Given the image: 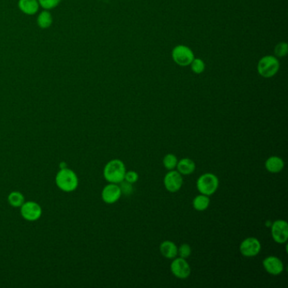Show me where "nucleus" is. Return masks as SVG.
Returning a JSON list of instances; mask_svg holds the SVG:
<instances>
[{
  "mask_svg": "<svg viewBox=\"0 0 288 288\" xmlns=\"http://www.w3.org/2000/svg\"><path fill=\"white\" fill-rule=\"evenodd\" d=\"M8 202L15 208L21 207L25 202V196L20 191H12L8 195Z\"/></svg>",
  "mask_w": 288,
  "mask_h": 288,
  "instance_id": "obj_19",
  "label": "nucleus"
},
{
  "mask_svg": "<svg viewBox=\"0 0 288 288\" xmlns=\"http://www.w3.org/2000/svg\"><path fill=\"white\" fill-rule=\"evenodd\" d=\"M119 184V188L121 190V193L122 195H125V196H129L133 193L134 191V188H133V184L128 183V182L124 181L121 182Z\"/></svg>",
  "mask_w": 288,
  "mask_h": 288,
  "instance_id": "obj_24",
  "label": "nucleus"
},
{
  "mask_svg": "<svg viewBox=\"0 0 288 288\" xmlns=\"http://www.w3.org/2000/svg\"><path fill=\"white\" fill-rule=\"evenodd\" d=\"M170 270L173 276L181 280L186 279L191 273L190 264L186 261V258L181 257L174 258L170 265Z\"/></svg>",
  "mask_w": 288,
  "mask_h": 288,
  "instance_id": "obj_10",
  "label": "nucleus"
},
{
  "mask_svg": "<svg viewBox=\"0 0 288 288\" xmlns=\"http://www.w3.org/2000/svg\"><path fill=\"white\" fill-rule=\"evenodd\" d=\"M288 53V45L287 42H281L276 45L274 49V54L276 58H284Z\"/></svg>",
  "mask_w": 288,
  "mask_h": 288,
  "instance_id": "obj_22",
  "label": "nucleus"
},
{
  "mask_svg": "<svg viewBox=\"0 0 288 288\" xmlns=\"http://www.w3.org/2000/svg\"><path fill=\"white\" fill-rule=\"evenodd\" d=\"M126 166L122 160L113 159L107 162L103 169V177L108 183L119 184L125 180Z\"/></svg>",
  "mask_w": 288,
  "mask_h": 288,
  "instance_id": "obj_2",
  "label": "nucleus"
},
{
  "mask_svg": "<svg viewBox=\"0 0 288 288\" xmlns=\"http://www.w3.org/2000/svg\"><path fill=\"white\" fill-rule=\"evenodd\" d=\"M196 187L199 193L211 196L217 192L219 187V179L211 172L204 173L197 179Z\"/></svg>",
  "mask_w": 288,
  "mask_h": 288,
  "instance_id": "obj_4",
  "label": "nucleus"
},
{
  "mask_svg": "<svg viewBox=\"0 0 288 288\" xmlns=\"http://www.w3.org/2000/svg\"><path fill=\"white\" fill-rule=\"evenodd\" d=\"M271 224H272V223H271V222H270V221H269V222H266V223H265V226H268V227H270V226H271Z\"/></svg>",
  "mask_w": 288,
  "mask_h": 288,
  "instance_id": "obj_28",
  "label": "nucleus"
},
{
  "mask_svg": "<svg viewBox=\"0 0 288 288\" xmlns=\"http://www.w3.org/2000/svg\"><path fill=\"white\" fill-rule=\"evenodd\" d=\"M284 166H285L284 160H282V158L276 157V156L270 157L264 162L265 169L267 170L268 172H270V173H278V172H282Z\"/></svg>",
  "mask_w": 288,
  "mask_h": 288,
  "instance_id": "obj_13",
  "label": "nucleus"
},
{
  "mask_svg": "<svg viewBox=\"0 0 288 288\" xmlns=\"http://www.w3.org/2000/svg\"><path fill=\"white\" fill-rule=\"evenodd\" d=\"M40 6L46 9V10H50V9L56 8L62 0H37Z\"/></svg>",
  "mask_w": 288,
  "mask_h": 288,
  "instance_id": "obj_23",
  "label": "nucleus"
},
{
  "mask_svg": "<svg viewBox=\"0 0 288 288\" xmlns=\"http://www.w3.org/2000/svg\"><path fill=\"white\" fill-rule=\"evenodd\" d=\"M210 203V196L200 193L193 199V207L195 211H204L207 210Z\"/></svg>",
  "mask_w": 288,
  "mask_h": 288,
  "instance_id": "obj_17",
  "label": "nucleus"
},
{
  "mask_svg": "<svg viewBox=\"0 0 288 288\" xmlns=\"http://www.w3.org/2000/svg\"><path fill=\"white\" fill-rule=\"evenodd\" d=\"M37 25L42 29H48L53 24V16L48 10H43L37 17Z\"/></svg>",
  "mask_w": 288,
  "mask_h": 288,
  "instance_id": "obj_18",
  "label": "nucleus"
},
{
  "mask_svg": "<svg viewBox=\"0 0 288 288\" xmlns=\"http://www.w3.org/2000/svg\"><path fill=\"white\" fill-rule=\"evenodd\" d=\"M122 196L121 190L119 184H107L101 191V199L103 202L108 205H113L119 201V199Z\"/></svg>",
  "mask_w": 288,
  "mask_h": 288,
  "instance_id": "obj_11",
  "label": "nucleus"
},
{
  "mask_svg": "<svg viewBox=\"0 0 288 288\" xmlns=\"http://www.w3.org/2000/svg\"><path fill=\"white\" fill-rule=\"evenodd\" d=\"M65 167H67V165H66L65 162L60 163V169H61V168H65Z\"/></svg>",
  "mask_w": 288,
  "mask_h": 288,
  "instance_id": "obj_27",
  "label": "nucleus"
},
{
  "mask_svg": "<svg viewBox=\"0 0 288 288\" xmlns=\"http://www.w3.org/2000/svg\"><path fill=\"white\" fill-rule=\"evenodd\" d=\"M163 184L164 187L168 192L176 193L180 190L184 184L183 175L177 170H171L164 177Z\"/></svg>",
  "mask_w": 288,
  "mask_h": 288,
  "instance_id": "obj_9",
  "label": "nucleus"
},
{
  "mask_svg": "<svg viewBox=\"0 0 288 288\" xmlns=\"http://www.w3.org/2000/svg\"><path fill=\"white\" fill-rule=\"evenodd\" d=\"M263 267L272 276H279L284 270V264L281 258L276 256H268L263 260Z\"/></svg>",
  "mask_w": 288,
  "mask_h": 288,
  "instance_id": "obj_12",
  "label": "nucleus"
},
{
  "mask_svg": "<svg viewBox=\"0 0 288 288\" xmlns=\"http://www.w3.org/2000/svg\"><path fill=\"white\" fill-rule=\"evenodd\" d=\"M270 229L271 237L276 244H287L288 239V225L286 221H275L271 224Z\"/></svg>",
  "mask_w": 288,
  "mask_h": 288,
  "instance_id": "obj_7",
  "label": "nucleus"
},
{
  "mask_svg": "<svg viewBox=\"0 0 288 288\" xmlns=\"http://www.w3.org/2000/svg\"><path fill=\"white\" fill-rule=\"evenodd\" d=\"M21 217L28 222H36L42 215V209L38 203L34 201H25L21 206Z\"/></svg>",
  "mask_w": 288,
  "mask_h": 288,
  "instance_id": "obj_8",
  "label": "nucleus"
},
{
  "mask_svg": "<svg viewBox=\"0 0 288 288\" xmlns=\"http://www.w3.org/2000/svg\"><path fill=\"white\" fill-rule=\"evenodd\" d=\"M195 163L193 160L190 158H183L180 160H178L177 164V171L182 175H190L195 171Z\"/></svg>",
  "mask_w": 288,
  "mask_h": 288,
  "instance_id": "obj_16",
  "label": "nucleus"
},
{
  "mask_svg": "<svg viewBox=\"0 0 288 288\" xmlns=\"http://www.w3.org/2000/svg\"><path fill=\"white\" fill-rule=\"evenodd\" d=\"M172 58L178 65L186 67L190 65L194 59V54L191 48L185 45H178L172 51Z\"/></svg>",
  "mask_w": 288,
  "mask_h": 288,
  "instance_id": "obj_5",
  "label": "nucleus"
},
{
  "mask_svg": "<svg viewBox=\"0 0 288 288\" xmlns=\"http://www.w3.org/2000/svg\"><path fill=\"white\" fill-rule=\"evenodd\" d=\"M57 187L64 192H73L79 186V178L73 170L68 167L61 168L55 177Z\"/></svg>",
  "mask_w": 288,
  "mask_h": 288,
  "instance_id": "obj_1",
  "label": "nucleus"
},
{
  "mask_svg": "<svg viewBox=\"0 0 288 288\" xmlns=\"http://www.w3.org/2000/svg\"><path fill=\"white\" fill-rule=\"evenodd\" d=\"M159 249L161 256L165 258L173 259L178 256V247L172 241H163L160 244Z\"/></svg>",
  "mask_w": 288,
  "mask_h": 288,
  "instance_id": "obj_14",
  "label": "nucleus"
},
{
  "mask_svg": "<svg viewBox=\"0 0 288 288\" xmlns=\"http://www.w3.org/2000/svg\"><path fill=\"white\" fill-rule=\"evenodd\" d=\"M241 255L247 257L252 258L258 256L261 251V244L258 238L250 237L242 241L239 246Z\"/></svg>",
  "mask_w": 288,
  "mask_h": 288,
  "instance_id": "obj_6",
  "label": "nucleus"
},
{
  "mask_svg": "<svg viewBox=\"0 0 288 288\" xmlns=\"http://www.w3.org/2000/svg\"><path fill=\"white\" fill-rule=\"evenodd\" d=\"M190 67H191V70L196 74H202L205 70V64L201 59L194 58L190 64Z\"/></svg>",
  "mask_w": 288,
  "mask_h": 288,
  "instance_id": "obj_21",
  "label": "nucleus"
},
{
  "mask_svg": "<svg viewBox=\"0 0 288 288\" xmlns=\"http://www.w3.org/2000/svg\"><path fill=\"white\" fill-rule=\"evenodd\" d=\"M280 69V62L276 56L266 55L261 58L257 64V71L263 78H272Z\"/></svg>",
  "mask_w": 288,
  "mask_h": 288,
  "instance_id": "obj_3",
  "label": "nucleus"
},
{
  "mask_svg": "<svg viewBox=\"0 0 288 288\" xmlns=\"http://www.w3.org/2000/svg\"><path fill=\"white\" fill-rule=\"evenodd\" d=\"M192 249L190 244H183L178 248V255L181 258H187L191 256Z\"/></svg>",
  "mask_w": 288,
  "mask_h": 288,
  "instance_id": "obj_25",
  "label": "nucleus"
},
{
  "mask_svg": "<svg viewBox=\"0 0 288 288\" xmlns=\"http://www.w3.org/2000/svg\"><path fill=\"white\" fill-rule=\"evenodd\" d=\"M178 158L176 157L175 155L173 154H166L164 157L163 160H162V163L163 166L166 170L171 171V170H174L177 166L178 164Z\"/></svg>",
  "mask_w": 288,
  "mask_h": 288,
  "instance_id": "obj_20",
  "label": "nucleus"
},
{
  "mask_svg": "<svg viewBox=\"0 0 288 288\" xmlns=\"http://www.w3.org/2000/svg\"><path fill=\"white\" fill-rule=\"evenodd\" d=\"M18 6L26 15H33L38 11L40 4L37 0H19Z\"/></svg>",
  "mask_w": 288,
  "mask_h": 288,
  "instance_id": "obj_15",
  "label": "nucleus"
},
{
  "mask_svg": "<svg viewBox=\"0 0 288 288\" xmlns=\"http://www.w3.org/2000/svg\"><path fill=\"white\" fill-rule=\"evenodd\" d=\"M125 180L132 184H135L139 180V175L135 171H128V172L126 171Z\"/></svg>",
  "mask_w": 288,
  "mask_h": 288,
  "instance_id": "obj_26",
  "label": "nucleus"
}]
</instances>
